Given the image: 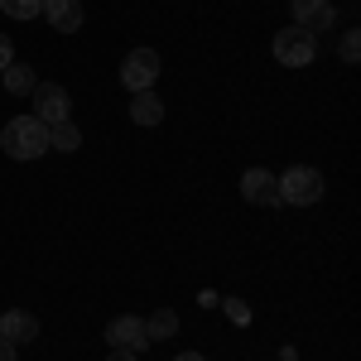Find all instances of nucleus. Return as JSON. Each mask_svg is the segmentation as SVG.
I'll return each instance as SVG.
<instances>
[{
    "instance_id": "nucleus-1",
    "label": "nucleus",
    "mask_w": 361,
    "mask_h": 361,
    "mask_svg": "<svg viewBox=\"0 0 361 361\" xmlns=\"http://www.w3.org/2000/svg\"><path fill=\"white\" fill-rule=\"evenodd\" d=\"M0 149L10 159H39V154H49V126L39 116H15L0 130Z\"/></svg>"
},
{
    "instance_id": "nucleus-2",
    "label": "nucleus",
    "mask_w": 361,
    "mask_h": 361,
    "mask_svg": "<svg viewBox=\"0 0 361 361\" xmlns=\"http://www.w3.org/2000/svg\"><path fill=\"white\" fill-rule=\"evenodd\" d=\"M323 197V173L308 164H294L279 178V202H294V207H313Z\"/></svg>"
},
{
    "instance_id": "nucleus-3",
    "label": "nucleus",
    "mask_w": 361,
    "mask_h": 361,
    "mask_svg": "<svg viewBox=\"0 0 361 361\" xmlns=\"http://www.w3.org/2000/svg\"><path fill=\"white\" fill-rule=\"evenodd\" d=\"M313 54H318V39H313L308 29L289 25V29H279V34H275L279 68H308V63H313Z\"/></svg>"
},
{
    "instance_id": "nucleus-4",
    "label": "nucleus",
    "mask_w": 361,
    "mask_h": 361,
    "mask_svg": "<svg viewBox=\"0 0 361 361\" xmlns=\"http://www.w3.org/2000/svg\"><path fill=\"white\" fill-rule=\"evenodd\" d=\"M29 97H34V111H29V116H39L44 126L73 121V116H68V111H73V97H68V92H63L58 82H39L34 92H29Z\"/></svg>"
},
{
    "instance_id": "nucleus-5",
    "label": "nucleus",
    "mask_w": 361,
    "mask_h": 361,
    "mask_svg": "<svg viewBox=\"0 0 361 361\" xmlns=\"http://www.w3.org/2000/svg\"><path fill=\"white\" fill-rule=\"evenodd\" d=\"M159 78V54L154 49H130L126 63H121V82L130 87V92H149Z\"/></svg>"
},
{
    "instance_id": "nucleus-6",
    "label": "nucleus",
    "mask_w": 361,
    "mask_h": 361,
    "mask_svg": "<svg viewBox=\"0 0 361 361\" xmlns=\"http://www.w3.org/2000/svg\"><path fill=\"white\" fill-rule=\"evenodd\" d=\"M241 197L255 207H279V178L270 169H246L241 173Z\"/></svg>"
},
{
    "instance_id": "nucleus-7",
    "label": "nucleus",
    "mask_w": 361,
    "mask_h": 361,
    "mask_svg": "<svg viewBox=\"0 0 361 361\" xmlns=\"http://www.w3.org/2000/svg\"><path fill=\"white\" fill-rule=\"evenodd\" d=\"M106 342L121 347V352H140V347H149V337H145V318H135V313L111 318V323H106Z\"/></svg>"
},
{
    "instance_id": "nucleus-8",
    "label": "nucleus",
    "mask_w": 361,
    "mask_h": 361,
    "mask_svg": "<svg viewBox=\"0 0 361 361\" xmlns=\"http://www.w3.org/2000/svg\"><path fill=\"white\" fill-rule=\"evenodd\" d=\"M289 15H294V25L308 29L313 39H318V29H333V20H337V10L328 0H289Z\"/></svg>"
},
{
    "instance_id": "nucleus-9",
    "label": "nucleus",
    "mask_w": 361,
    "mask_h": 361,
    "mask_svg": "<svg viewBox=\"0 0 361 361\" xmlns=\"http://www.w3.org/2000/svg\"><path fill=\"white\" fill-rule=\"evenodd\" d=\"M49 25L58 29V34H78L87 20V10H82V0H44V10H39Z\"/></svg>"
},
{
    "instance_id": "nucleus-10",
    "label": "nucleus",
    "mask_w": 361,
    "mask_h": 361,
    "mask_svg": "<svg viewBox=\"0 0 361 361\" xmlns=\"http://www.w3.org/2000/svg\"><path fill=\"white\" fill-rule=\"evenodd\" d=\"M0 337H5L10 347L34 342V337H39V318H34V313H25V308H10V313H0Z\"/></svg>"
},
{
    "instance_id": "nucleus-11",
    "label": "nucleus",
    "mask_w": 361,
    "mask_h": 361,
    "mask_svg": "<svg viewBox=\"0 0 361 361\" xmlns=\"http://www.w3.org/2000/svg\"><path fill=\"white\" fill-rule=\"evenodd\" d=\"M130 121H135V126H159V121H164V102H159L154 87H149V92H130Z\"/></svg>"
},
{
    "instance_id": "nucleus-12",
    "label": "nucleus",
    "mask_w": 361,
    "mask_h": 361,
    "mask_svg": "<svg viewBox=\"0 0 361 361\" xmlns=\"http://www.w3.org/2000/svg\"><path fill=\"white\" fill-rule=\"evenodd\" d=\"M0 87H5L10 97H29V92L39 87V78H34V68H29V63H10V68L0 73Z\"/></svg>"
},
{
    "instance_id": "nucleus-13",
    "label": "nucleus",
    "mask_w": 361,
    "mask_h": 361,
    "mask_svg": "<svg viewBox=\"0 0 361 361\" xmlns=\"http://www.w3.org/2000/svg\"><path fill=\"white\" fill-rule=\"evenodd\" d=\"M49 149H63V154L82 149V130H78V121H58V126H49Z\"/></svg>"
},
{
    "instance_id": "nucleus-14",
    "label": "nucleus",
    "mask_w": 361,
    "mask_h": 361,
    "mask_svg": "<svg viewBox=\"0 0 361 361\" xmlns=\"http://www.w3.org/2000/svg\"><path fill=\"white\" fill-rule=\"evenodd\" d=\"M178 333V313L173 308H154L149 318H145V337L149 342H164V337H173Z\"/></svg>"
},
{
    "instance_id": "nucleus-15",
    "label": "nucleus",
    "mask_w": 361,
    "mask_h": 361,
    "mask_svg": "<svg viewBox=\"0 0 361 361\" xmlns=\"http://www.w3.org/2000/svg\"><path fill=\"white\" fill-rule=\"evenodd\" d=\"M0 10H5L10 20H34V15L44 10V0H0Z\"/></svg>"
},
{
    "instance_id": "nucleus-16",
    "label": "nucleus",
    "mask_w": 361,
    "mask_h": 361,
    "mask_svg": "<svg viewBox=\"0 0 361 361\" xmlns=\"http://www.w3.org/2000/svg\"><path fill=\"white\" fill-rule=\"evenodd\" d=\"M337 54H342V63H357V58H361V34H357V29L342 34V49H337Z\"/></svg>"
},
{
    "instance_id": "nucleus-17",
    "label": "nucleus",
    "mask_w": 361,
    "mask_h": 361,
    "mask_svg": "<svg viewBox=\"0 0 361 361\" xmlns=\"http://www.w3.org/2000/svg\"><path fill=\"white\" fill-rule=\"evenodd\" d=\"M222 308H226V318H231L236 328H246V323H250V308L241 304V299H222Z\"/></svg>"
},
{
    "instance_id": "nucleus-18",
    "label": "nucleus",
    "mask_w": 361,
    "mask_h": 361,
    "mask_svg": "<svg viewBox=\"0 0 361 361\" xmlns=\"http://www.w3.org/2000/svg\"><path fill=\"white\" fill-rule=\"evenodd\" d=\"M10 63H15V44H10V39H5V34H0V73H5V68H10Z\"/></svg>"
},
{
    "instance_id": "nucleus-19",
    "label": "nucleus",
    "mask_w": 361,
    "mask_h": 361,
    "mask_svg": "<svg viewBox=\"0 0 361 361\" xmlns=\"http://www.w3.org/2000/svg\"><path fill=\"white\" fill-rule=\"evenodd\" d=\"M197 304H202V308H217L222 299H217V289H202V294H197Z\"/></svg>"
},
{
    "instance_id": "nucleus-20",
    "label": "nucleus",
    "mask_w": 361,
    "mask_h": 361,
    "mask_svg": "<svg viewBox=\"0 0 361 361\" xmlns=\"http://www.w3.org/2000/svg\"><path fill=\"white\" fill-rule=\"evenodd\" d=\"M106 361H140V357H135V352H121V347H111V357H106Z\"/></svg>"
},
{
    "instance_id": "nucleus-21",
    "label": "nucleus",
    "mask_w": 361,
    "mask_h": 361,
    "mask_svg": "<svg viewBox=\"0 0 361 361\" xmlns=\"http://www.w3.org/2000/svg\"><path fill=\"white\" fill-rule=\"evenodd\" d=\"M0 361H15V347H10L5 337H0Z\"/></svg>"
},
{
    "instance_id": "nucleus-22",
    "label": "nucleus",
    "mask_w": 361,
    "mask_h": 361,
    "mask_svg": "<svg viewBox=\"0 0 361 361\" xmlns=\"http://www.w3.org/2000/svg\"><path fill=\"white\" fill-rule=\"evenodd\" d=\"M173 361H207V357H202V352H178Z\"/></svg>"
}]
</instances>
